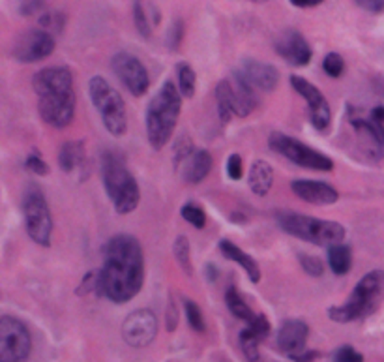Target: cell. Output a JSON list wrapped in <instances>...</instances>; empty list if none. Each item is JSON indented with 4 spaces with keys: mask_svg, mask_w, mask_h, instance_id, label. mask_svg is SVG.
<instances>
[{
    "mask_svg": "<svg viewBox=\"0 0 384 362\" xmlns=\"http://www.w3.org/2000/svg\"><path fill=\"white\" fill-rule=\"evenodd\" d=\"M184 166V179L187 184L203 182L209 177L212 169V156L209 151H193V154L187 158Z\"/></svg>",
    "mask_w": 384,
    "mask_h": 362,
    "instance_id": "22",
    "label": "cell"
},
{
    "mask_svg": "<svg viewBox=\"0 0 384 362\" xmlns=\"http://www.w3.org/2000/svg\"><path fill=\"white\" fill-rule=\"evenodd\" d=\"M323 68H324V72H326V75L337 79V77H341V75H343V70H345V62H343V58H341L337 53H328V55L324 56Z\"/></svg>",
    "mask_w": 384,
    "mask_h": 362,
    "instance_id": "34",
    "label": "cell"
},
{
    "mask_svg": "<svg viewBox=\"0 0 384 362\" xmlns=\"http://www.w3.org/2000/svg\"><path fill=\"white\" fill-rule=\"evenodd\" d=\"M274 186V169L268 162L257 160L249 169V188L255 195L264 197Z\"/></svg>",
    "mask_w": 384,
    "mask_h": 362,
    "instance_id": "23",
    "label": "cell"
},
{
    "mask_svg": "<svg viewBox=\"0 0 384 362\" xmlns=\"http://www.w3.org/2000/svg\"><path fill=\"white\" fill-rule=\"evenodd\" d=\"M113 72L118 79H120L124 87H126L133 96L147 94V90L150 87V77L147 68L137 56L132 53H116L111 61Z\"/></svg>",
    "mask_w": 384,
    "mask_h": 362,
    "instance_id": "12",
    "label": "cell"
},
{
    "mask_svg": "<svg viewBox=\"0 0 384 362\" xmlns=\"http://www.w3.org/2000/svg\"><path fill=\"white\" fill-rule=\"evenodd\" d=\"M144 284V256L132 235H115L105 244V261L99 270V293L116 304L139 295Z\"/></svg>",
    "mask_w": 384,
    "mask_h": 362,
    "instance_id": "1",
    "label": "cell"
},
{
    "mask_svg": "<svg viewBox=\"0 0 384 362\" xmlns=\"http://www.w3.org/2000/svg\"><path fill=\"white\" fill-rule=\"evenodd\" d=\"M64 27H66V15L62 11L49 10L39 17V28H44L45 32L53 34V36L61 34Z\"/></svg>",
    "mask_w": 384,
    "mask_h": 362,
    "instance_id": "30",
    "label": "cell"
},
{
    "mask_svg": "<svg viewBox=\"0 0 384 362\" xmlns=\"http://www.w3.org/2000/svg\"><path fill=\"white\" fill-rule=\"evenodd\" d=\"M227 175L230 180H240L244 175V163H242L240 154H230L227 160Z\"/></svg>",
    "mask_w": 384,
    "mask_h": 362,
    "instance_id": "39",
    "label": "cell"
},
{
    "mask_svg": "<svg viewBox=\"0 0 384 362\" xmlns=\"http://www.w3.org/2000/svg\"><path fill=\"white\" fill-rule=\"evenodd\" d=\"M357 4L371 13H380L384 10V0H357Z\"/></svg>",
    "mask_w": 384,
    "mask_h": 362,
    "instance_id": "42",
    "label": "cell"
},
{
    "mask_svg": "<svg viewBox=\"0 0 384 362\" xmlns=\"http://www.w3.org/2000/svg\"><path fill=\"white\" fill-rule=\"evenodd\" d=\"M225 302H227V308H229V312L233 313L236 319H242L246 325L253 323V321L257 319L259 313H255L252 308L247 306L246 301L242 299L240 293H238L235 287H229V289H227Z\"/></svg>",
    "mask_w": 384,
    "mask_h": 362,
    "instance_id": "26",
    "label": "cell"
},
{
    "mask_svg": "<svg viewBox=\"0 0 384 362\" xmlns=\"http://www.w3.org/2000/svg\"><path fill=\"white\" fill-rule=\"evenodd\" d=\"M268 335L270 323L263 313H259L257 319L242 330L240 336H238V342H240L242 351H244V355L247 357V361L249 362L259 361V346H261V342L268 338Z\"/></svg>",
    "mask_w": 384,
    "mask_h": 362,
    "instance_id": "20",
    "label": "cell"
},
{
    "mask_svg": "<svg viewBox=\"0 0 384 362\" xmlns=\"http://www.w3.org/2000/svg\"><path fill=\"white\" fill-rule=\"evenodd\" d=\"M292 6H297V8H311V6L321 4L323 0H291Z\"/></svg>",
    "mask_w": 384,
    "mask_h": 362,
    "instance_id": "43",
    "label": "cell"
},
{
    "mask_svg": "<svg viewBox=\"0 0 384 362\" xmlns=\"http://www.w3.org/2000/svg\"><path fill=\"white\" fill-rule=\"evenodd\" d=\"M291 87L306 100L307 115H309V123H311L313 128L318 130V132L328 130L330 124H332V111H330V104L326 101L323 92L300 75H292Z\"/></svg>",
    "mask_w": 384,
    "mask_h": 362,
    "instance_id": "11",
    "label": "cell"
},
{
    "mask_svg": "<svg viewBox=\"0 0 384 362\" xmlns=\"http://www.w3.org/2000/svg\"><path fill=\"white\" fill-rule=\"evenodd\" d=\"M88 94L107 132L115 137L126 134L128 111L124 98L118 94V90L113 89V85L101 75H94L88 83Z\"/></svg>",
    "mask_w": 384,
    "mask_h": 362,
    "instance_id": "7",
    "label": "cell"
},
{
    "mask_svg": "<svg viewBox=\"0 0 384 362\" xmlns=\"http://www.w3.org/2000/svg\"><path fill=\"white\" fill-rule=\"evenodd\" d=\"M371 118H373L375 123L384 124V107H375L373 113H371Z\"/></svg>",
    "mask_w": 384,
    "mask_h": 362,
    "instance_id": "44",
    "label": "cell"
},
{
    "mask_svg": "<svg viewBox=\"0 0 384 362\" xmlns=\"http://www.w3.org/2000/svg\"><path fill=\"white\" fill-rule=\"evenodd\" d=\"M156 335H158V318L152 310L147 308L132 312L122 323V338L128 346L137 349L150 346Z\"/></svg>",
    "mask_w": 384,
    "mask_h": 362,
    "instance_id": "13",
    "label": "cell"
},
{
    "mask_svg": "<svg viewBox=\"0 0 384 362\" xmlns=\"http://www.w3.org/2000/svg\"><path fill=\"white\" fill-rule=\"evenodd\" d=\"M53 51H55V38L53 34L45 32L44 28L23 32L13 44V56L25 64L44 61Z\"/></svg>",
    "mask_w": 384,
    "mask_h": 362,
    "instance_id": "15",
    "label": "cell"
},
{
    "mask_svg": "<svg viewBox=\"0 0 384 362\" xmlns=\"http://www.w3.org/2000/svg\"><path fill=\"white\" fill-rule=\"evenodd\" d=\"M101 179H104L105 192L115 205L118 214H130L139 206L141 189L130 169L126 160L115 151L104 152L101 156Z\"/></svg>",
    "mask_w": 384,
    "mask_h": 362,
    "instance_id": "4",
    "label": "cell"
},
{
    "mask_svg": "<svg viewBox=\"0 0 384 362\" xmlns=\"http://www.w3.org/2000/svg\"><path fill=\"white\" fill-rule=\"evenodd\" d=\"M307 336L309 327L300 319H289L281 325L278 332V347L297 362H311L317 353L307 351Z\"/></svg>",
    "mask_w": 384,
    "mask_h": 362,
    "instance_id": "14",
    "label": "cell"
},
{
    "mask_svg": "<svg viewBox=\"0 0 384 362\" xmlns=\"http://www.w3.org/2000/svg\"><path fill=\"white\" fill-rule=\"evenodd\" d=\"M180 214L182 218L195 229H203L204 225H206V214H204L203 208L199 205H195V203H187V205L182 206Z\"/></svg>",
    "mask_w": 384,
    "mask_h": 362,
    "instance_id": "33",
    "label": "cell"
},
{
    "mask_svg": "<svg viewBox=\"0 0 384 362\" xmlns=\"http://www.w3.org/2000/svg\"><path fill=\"white\" fill-rule=\"evenodd\" d=\"M238 72L242 73V77L246 79L253 89L263 90V92H272L280 83V72L272 64L255 61V58L242 61Z\"/></svg>",
    "mask_w": 384,
    "mask_h": 362,
    "instance_id": "17",
    "label": "cell"
},
{
    "mask_svg": "<svg viewBox=\"0 0 384 362\" xmlns=\"http://www.w3.org/2000/svg\"><path fill=\"white\" fill-rule=\"evenodd\" d=\"M169 318H171V321H173V329H175V325H176V312H175V304H173V302H171L169 304ZM171 329V330H173Z\"/></svg>",
    "mask_w": 384,
    "mask_h": 362,
    "instance_id": "45",
    "label": "cell"
},
{
    "mask_svg": "<svg viewBox=\"0 0 384 362\" xmlns=\"http://www.w3.org/2000/svg\"><path fill=\"white\" fill-rule=\"evenodd\" d=\"M216 101H218V115H220L221 124H229L233 113V106H230V94H229V81L223 79L216 87Z\"/></svg>",
    "mask_w": 384,
    "mask_h": 362,
    "instance_id": "28",
    "label": "cell"
},
{
    "mask_svg": "<svg viewBox=\"0 0 384 362\" xmlns=\"http://www.w3.org/2000/svg\"><path fill=\"white\" fill-rule=\"evenodd\" d=\"M39 117L53 128H66L75 117V89L72 72L64 66L44 68L34 73Z\"/></svg>",
    "mask_w": 384,
    "mask_h": 362,
    "instance_id": "2",
    "label": "cell"
},
{
    "mask_svg": "<svg viewBox=\"0 0 384 362\" xmlns=\"http://www.w3.org/2000/svg\"><path fill=\"white\" fill-rule=\"evenodd\" d=\"M23 218H25L28 237L38 246H45V248L51 246L53 216H51L44 192L36 184H30L23 195Z\"/></svg>",
    "mask_w": 384,
    "mask_h": 362,
    "instance_id": "8",
    "label": "cell"
},
{
    "mask_svg": "<svg viewBox=\"0 0 384 362\" xmlns=\"http://www.w3.org/2000/svg\"><path fill=\"white\" fill-rule=\"evenodd\" d=\"M334 362H364V355L352 346H341L334 353Z\"/></svg>",
    "mask_w": 384,
    "mask_h": 362,
    "instance_id": "37",
    "label": "cell"
},
{
    "mask_svg": "<svg viewBox=\"0 0 384 362\" xmlns=\"http://www.w3.org/2000/svg\"><path fill=\"white\" fill-rule=\"evenodd\" d=\"M176 81H178V90L184 98H192L195 94V85H197V77L193 68L187 62H178L176 64Z\"/></svg>",
    "mask_w": 384,
    "mask_h": 362,
    "instance_id": "27",
    "label": "cell"
},
{
    "mask_svg": "<svg viewBox=\"0 0 384 362\" xmlns=\"http://www.w3.org/2000/svg\"><path fill=\"white\" fill-rule=\"evenodd\" d=\"M275 220L285 233L292 235L300 240H307L318 246H332L343 242L345 227L337 222L318 220L292 211H281L275 214Z\"/></svg>",
    "mask_w": 384,
    "mask_h": 362,
    "instance_id": "6",
    "label": "cell"
},
{
    "mask_svg": "<svg viewBox=\"0 0 384 362\" xmlns=\"http://www.w3.org/2000/svg\"><path fill=\"white\" fill-rule=\"evenodd\" d=\"M274 47L278 51V55L281 58H285L291 66H307L309 61H311V47L307 44V39L304 38L302 34L298 32V30H283V32L275 38Z\"/></svg>",
    "mask_w": 384,
    "mask_h": 362,
    "instance_id": "16",
    "label": "cell"
},
{
    "mask_svg": "<svg viewBox=\"0 0 384 362\" xmlns=\"http://www.w3.org/2000/svg\"><path fill=\"white\" fill-rule=\"evenodd\" d=\"M182 94L173 81H165L147 106V139L154 151H161L176 130L180 118Z\"/></svg>",
    "mask_w": 384,
    "mask_h": 362,
    "instance_id": "3",
    "label": "cell"
},
{
    "mask_svg": "<svg viewBox=\"0 0 384 362\" xmlns=\"http://www.w3.org/2000/svg\"><path fill=\"white\" fill-rule=\"evenodd\" d=\"M173 251H175L176 263L180 265L182 270L192 276V273H193V268H192V248H190V240H187V237H184V235L176 237L175 248H173Z\"/></svg>",
    "mask_w": 384,
    "mask_h": 362,
    "instance_id": "29",
    "label": "cell"
},
{
    "mask_svg": "<svg viewBox=\"0 0 384 362\" xmlns=\"http://www.w3.org/2000/svg\"><path fill=\"white\" fill-rule=\"evenodd\" d=\"M298 259H300V265H302L304 273L313 276V278H321V276H323L324 265L318 257H313L309 256V254H300Z\"/></svg>",
    "mask_w": 384,
    "mask_h": 362,
    "instance_id": "35",
    "label": "cell"
},
{
    "mask_svg": "<svg viewBox=\"0 0 384 362\" xmlns=\"http://www.w3.org/2000/svg\"><path fill=\"white\" fill-rule=\"evenodd\" d=\"M133 23H135V27H137L139 34H141L143 38H150V34H152V25H150L149 13L144 10L143 0H133Z\"/></svg>",
    "mask_w": 384,
    "mask_h": 362,
    "instance_id": "31",
    "label": "cell"
},
{
    "mask_svg": "<svg viewBox=\"0 0 384 362\" xmlns=\"http://www.w3.org/2000/svg\"><path fill=\"white\" fill-rule=\"evenodd\" d=\"M220 251L227 257V259L235 261L236 265H240V267L246 270L247 276H249V280H252L253 284H257L259 280H261V267H259V263L255 261L249 254L240 250L235 242H230V240H221Z\"/></svg>",
    "mask_w": 384,
    "mask_h": 362,
    "instance_id": "21",
    "label": "cell"
},
{
    "mask_svg": "<svg viewBox=\"0 0 384 362\" xmlns=\"http://www.w3.org/2000/svg\"><path fill=\"white\" fill-rule=\"evenodd\" d=\"M182 32H184L182 21L173 23V27H171L169 34H167V45L171 47V51L178 49V45H180L182 42Z\"/></svg>",
    "mask_w": 384,
    "mask_h": 362,
    "instance_id": "40",
    "label": "cell"
},
{
    "mask_svg": "<svg viewBox=\"0 0 384 362\" xmlns=\"http://www.w3.org/2000/svg\"><path fill=\"white\" fill-rule=\"evenodd\" d=\"M249 2H266V0H249Z\"/></svg>",
    "mask_w": 384,
    "mask_h": 362,
    "instance_id": "46",
    "label": "cell"
},
{
    "mask_svg": "<svg viewBox=\"0 0 384 362\" xmlns=\"http://www.w3.org/2000/svg\"><path fill=\"white\" fill-rule=\"evenodd\" d=\"M184 310H186V318L190 327H192L195 332H201V335H203L204 330H206V321H204V316L203 312H201V308H199L193 301L186 299V301H184Z\"/></svg>",
    "mask_w": 384,
    "mask_h": 362,
    "instance_id": "32",
    "label": "cell"
},
{
    "mask_svg": "<svg viewBox=\"0 0 384 362\" xmlns=\"http://www.w3.org/2000/svg\"><path fill=\"white\" fill-rule=\"evenodd\" d=\"M87 160L85 152V143L82 141H68L61 146L58 152V166L64 173H73L77 169H81Z\"/></svg>",
    "mask_w": 384,
    "mask_h": 362,
    "instance_id": "24",
    "label": "cell"
},
{
    "mask_svg": "<svg viewBox=\"0 0 384 362\" xmlns=\"http://www.w3.org/2000/svg\"><path fill=\"white\" fill-rule=\"evenodd\" d=\"M32 338L27 325L13 316L0 318V362H27Z\"/></svg>",
    "mask_w": 384,
    "mask_h": 362,
    "instance_id": "10",
    "label": "cell"
},
{
    "mask_svg": "<svg viewBox=\"0 0 384 362\" xmlns=\"http://www.w3.org/2000/svg\"><path fill=\"white\" fill-rule=\"evenodd\" d=\"M268 146L274 152L287 158L289 162L304 169H311V171H332L334 169V162L328 156H324L323 152L315 151L311 146L304 145L291 135L274 132L268 137Z\"/></svg>",
    "mask_w": 384,
    "mask_h": 362,
    "instance_id": "9",
    "label": "cell"
},
{
    "mask_svg": "<svg viewBox=\"0 0 384 362\" xmlns=\"http://www.w3.org/2000/svg\"><path fill=\"white\" fill-rule=\"evenodd\" d=\"M94 291H99V270H92V273L85 274L81 285H79V295H88V293H94Z\"/></svg>",
    "mask_w": 384,
    "mask_h": 362,
    "instance_id": "36",
    "label": "cell"
},
{
    "mask_svg": "<svg viewBox=\"0 0 384 362\" xmlns=\"http://www.w3.org/2000/svg\"><path fill=\"white\" fill-rule=\"evenodd\" d=\"M384 301V270H371L357 284L347 302L328 310V318L335 323H352L364 319Z\"/></svg>",
    "mask_w": 384,
    "mask_h": 362,
    "instance_id": "5",
    "label": "cell"
},
{
    "mask_svg": "<svg viewBox=\"0 0 384 362\" xmlns=\"http://www.w3.org/2000/svg\"><path fill=\"white\" fill-rule=\"evenodd\" d=\"M292 192L297 197H300L302 201L309 203V205H318V206H326V205H334L340 199V194L334 186H330L326 182H321V180H307L300 179L295 180L291 184Z\"/></svg>",
    "mask_w": 384,
    "mask_h": 362,
    "instance_id": "18",
    "label": "cell"
},
{
    "mask_svg": "<svg viewBox=\"0 0 384 362\" xmlns=\"http://www.w3.org/2000/svg\"><path fill=\"white\" fill-rule=\"evenodd\" d=\"M45 8V0H23L21 13L23 15H34Z\"/></svg>",
    "mask_w": 384,
    "mask_h": 362,
    "instance_id": "41",
    "label": "cell"
},
{
    "mask_svg": "<svg viewBox=\"0 0 384 362\" xmlns=\"http://www.w3.org/2000/svg\"><path fill=\"white\" fill-rule=\"evenodd\" d=\"M227 81H229V94L233 113L240 118L252 115L259 104L257 96H255V89L247 83L246 79L242 77L240 72L233 73V77L227 79Z\"/></svg>",
    "mask_w": 384,
    "mask_h": 362,
    "instance_id": "19",
    "label": "cell"
},
{
    "mask_svg": "<svg viewBox=\"0 0 384 362\" xmlns=\"http://www.w3.org/2000/svg\"><path fill=\"white\" fill-rule=\"evenodd\" d=\"M25 166H27V169L30 171V173L39 175V177L49 175V166H47V163L42 160V156H39V154H30V156L27 158Z\"/></svg>",
    "mask_w": 384,
    "mask_h": 362,
    "instance_id": "38",
    "label": "cell"
},
{
    "mask_svg": "<svg viewBox=\"0 0 384 362\" xmlns=\"http://www.w3.org/2000/svg\"><path fill=\"white\" fill-rule=\"evenodd\" d=\"M328 265L335 276H343L351 270L352 267V254L351 248L343 242L332 244L328 250Z\"/></svg>",
    "mask_w": 384,
    "mask_h": 362,
    "instance_id": "25",
    "label": "cell"
}]
</instances>
